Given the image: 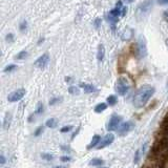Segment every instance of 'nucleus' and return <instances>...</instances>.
Here are the masks:
<instances>
[{
  "label": "nucleus",
  "mask_w": 168,
  "mask_h": 168,
  "mask_svg": "<svg viewBox=\"0 0 168 168\" xmlns=\"http://www.w3.org/2000/svg\"><path fill=\"white\" fill-rule=\"evenodd\" d=\"M159 4L161 5H165V4H168V0H158Z\"/></svg>",
  "instance_id": "cd10ccee"
},
{
  "label": "nucleus",
  "mask_w": 168,
  "mask_h": 168,
  "mask_svg": "<svg viewBox=\"0 0 168 168\" xmlns=\"http://www.w3.org/2000/svg\"><path fill=\"white\" fill-rule=\"evenodd\" d=\"M68 91H70V95H79V93H80L79 87H77V86H70Z\"/></svg>",
  "instance_id": "aec40b11"
},
{
  "label": "nucleus",
  "mask_w": 168,
  "mask_h": 168,
  "mask_svg": "<svg viewBox=\"0 0 168 168\" xmlns=\"http://www.w3.org/2000/svg\"><path fill=\"white\" fill-rule=\"evenodd\" d=\"M49 62V57H48V54H43L42 56H40L39 58L37 59L36 61H35V66L38 68H41V70H43V68H45L47 64H48Z\"/></svg>",
  "instance_id": "423d86ee"
},
{
  "label": "nucleus",
  "mask_w": 168,
  "mask_h": 168,
  "mask_svg": "<svg viewBox=\"0 0 168 168\" xmlns=\"http://www.w3.org/2000/svg\"><path fill=\"white\" fill-rule=\"evenodd\" d=\"M11 122H12V113H6L4 116V120H3V128L9 129L11 126Z\"/></svg>",
  "instance_id": "f8f14e48"
},
{
  "label": "nucleus",
  "mask_w": 168,
  "mask_h": 168,
  "mask_svg": "<svg viewBox=\"0 0 168 168\" xmlns=\"http://www.w3.org/2000/svg\"><path fill=\"white\" fill-rule=\"evenodd\" d=\"M143 168H146V167H143Z\"/></svg>",
  "instance_id": "e433bc0d"
},
{
  "label": "nucleus",
  "mask_w": 168,
  "mask_h": 168,
  "mask_svg": "<svg viewBox=\"0 0 168 168\" xmlns=\"http://www.w3.org/2000/svg\"><path fill=\"white\" fill-rule=\"evenodd\" d=\"M122 122V117L118 115H113L112 118L109 119V122L107 123V130L108 131H113L117 130L119 126L121 125Z\"/></svg>",
  "instance_id": "7ed1b4c3"
},
{
  "label": "nucleus",
  "mask_w": 168,
  "mask_h": 168,
  "mask_svg": "<svg viewBox=\"0 0 168 168\" xmlns=\"http://www.w3.org/2000/svg\"><path fill=\"white\" fill-rule=\"evenodd\" d=\"M104 56H105V47H104L103 44H100L98 46V53H97V58H98L99 61H102L104 59Z\"/></svg>",
  "instance_id": "ddd939ff"
},
{
  "label": "nucleus",
  "mask_w": 168,
  "mask_h": 168,
  "mask_svg": "<svg viewBox=\"0 0 168 168\" xmlns=\"http://www.w3.org/2000/svg\"><path fill=\"white\" fill-rule=\"evenodd\" d=\"M104 163V161L102 159H99V158H95V159H91V162H89V165L91 166H101Z\"/></svg>",
  "instance_id": "2eb2a0df"
},
{
  "label": "nucleus",
  "mask_w": 168,
  "mask_h": 168,
  "mask_svg": "<svg viewBox=\"0 0 168 168\" xmlns=\"http://www.w3.org/2000/svg\"><path fill=\"white\" fill-rule=\"evenodd\" d=\"M146 149H147V143L143 144V146H142L140 149H138L136 151V153H134V163H139V162H140V160L142 159V157L144 155V153L146 152Z\"/></svg>",
  "instance_id": "6e6552de"
},
{
  "label": "nucleus",
  "mask_w": 168,
  "mask_h": 168,
  "mask_svg": "<svg viewBox=\"0 0 168 168\" xmlns=\"http://www.w3.org/2000/svg\"><path fill=\"white\" fill-rule=\"evenodd\" d=\"M72 160V158L68 157V155H64V157H61L60 158V161L63 163H66V162H70V161Z\"/></svg>",
  "instance_id": "a878e982"
},
{
  "label": "nucleus",
  "mask_w": 168,
  "mask_h": 168,
  "mask_svg": "<svg viewBox=\"0 0 168 168\" xmlns=\"http://www.w3.org/2000/svg\"><path fill=\"white\" fill-rule=\"evenodd\" d=\"M0 164H1V165L5 164V158H4L3 155H0Z\"/></svg>",
  "instance_id": "bb28decb"
},
{
  "label": "nucleus",
  "mask_w": 168,
  "mask_h": 168,
  "mask_svg": "<svg viewBox=\"0 0 168 168\" xmlns=\"http://www.w3.org/2000/svg\"><path fill=\"white\" fill-rule=\"evenodd\" d=\"M125 2H126V3H131L132 1H134V0H124Z\"/></svg>",
  "instance_id": "7c9ffc66"
},
{
  "label": "nucleus",
  "mask_w": 168,
  "mask_h": 168,
  "mask_svg": "<svg viewBox=\"0 0 168 168\" xmlns=\"http://www.w3.org/2000/svg\"><path fill=\"white\" fill-rule=\"evenodd\" d=\"M43 130H44V127H43V126H39V127L37 128V130L34 132V136H35V137L40 136V134H41L42 132H43Z\"/></svg>",
  "instance_id": "b1692460"
},
{
  "label": "nucleus",
  "mask_w": 168,
  "mask_h": 168,
  "mask_svg": "<svg viewBox=\"0 0 168 168\" xmlns=\"http://www.w3.org/2000/svg\"><path fill=\"white\" fill-rule=\"evenodd\" d=\"M63 99L61 98H59V97H57V98H54V99H52L51 101H49V105H55V104H57V103H60L61 101H62Z\"/></svg>",
  "instance_id": "4be33fe9"
},
{
  "label": "nucleus",
  "mask_w": 168,
  "mask_h": 168,
  "mask_svg": "<svg viewBox=\"0 0 168 168\" xmlns=\"http://www.w3.org/2000/svg\"><path fill=\"white\" fill-rule=\"evenodd\" d=\"M17 68V66L15 64H11V65H8L5 68H4V73H8V72H12V70H16Z\"/></svg>",
  "instance_id": "5701e85b"
},
{
  "label": "nucleus",
  "mask_w": 168,
  "mask_h": 168,
  "mask_svg": "<svg viewBox=\"0 0 168 168\" xmlns=\"http://www.w3.org/2000/svg\"><path fill=\"white\" fill-rule=\"evenodd\" d=\"M134 128V123L131 121H127L120 125L119 128L117 129V132L119 136H125V134H129Z\"/></svg>",
  "instance_id": "39448f33"
},
{
  "label": "nucleus",
  "mask_w": 168,
  "mask_h": 168,
  "mask_svg": "<svg viewBox=\"0 0 168 168\" xmlns=\"http://www.w3.org/2000/svg\"><path fill=\"white\" fill-rule=\"evenodd\" d=\"M73 129V126L72 125H67V126H64V127H62V128L60 129V131L61 132H68V131H70Z\"/></svg>",
  "instance_id": "393cba45"
},
{
  "label": "nucleus",
  "mask_w": 168,
  "mask_h": 168,
  "mask_svg": "<svg viewBox=\"0 0 168 168\" xmlns=\"http://www.w3.org/2000/svg\"><path fill=\"white\" fill-rule=\"evenodd\" d=\"M100 168H107V167H100Z\"/></svg>",
  "instance_id": "72a5a7b5"
},
{
  "label": "nucleus",
  "mask_w": 168,
  "mask_h": 168,
  "mask_svg": "<svg viewBox=\"0 0 168 168\" xmlns=\"http://www.w3.org/2000/svg\"><path fill=\"white\" fill-rule=\"evenodd\" d=\"M100 142H101V137L99 136V134H95L93 137V139H91V143H89L88 146H87V149H91V148H94V147H98Z\"/></svg>",
  "instance_id": "9d476101"
},
{
  "label": "nucleus",
  "mask_w": 168,
  "mask_h": 168,
  "mask_svg": "<svg viewBox=\"0 0 168 168\" xmlns=\"http://www.w3.org/2000/svg\"><path fill=\"white\" fill-rule=\"evenodd\" d=\"M130 89V82L126 77H120L116 82V91L121 96H125Z\"/></svg>",
  "instance_id": "f03ea898"
},
{
  "label": "nucleus",
  "mask_w": 168,
  "mask_h": 168,
  "mask_svg": "<svg viewBox=\"0 0 168 168\" xmlns=\"http://www.w3.org/2000/svg\"><path fill=\"white\" fill-rule=\"evenodd\" d=\"M27 55H28L27 52L22 51V52H20V53H19L17 56H16V59H17V60H23V59L27 58Z\"/></svg>",
  "instance_id": "6ab92c4d"
},
{
  "label": "nucleus",
  "mask_w": 168,
  "mask_h": 168,
  "mask_svg": "<svg viewBox=\"0 0 168 168\" xmlns=\"http://www.w3.org/2000/svg\"><path fill=\"white\" fill-rule=\"evenodd\" d=\"M146 53H147V49H146V45L144 43V41H142V38L140 39L138 43V55L140 58H143V57L146 56Z\"/></svg>",
  "instance_id": "1a4fd4ad"
},
{
  "label": "nucleus",
  "mask_w": 168,
  "mask_h": 168,
  "mask_svg": "<svg viewBox=\"0 0 168 168\" xmlns=\"http://www.w3.org/2000/svg\"><path fill=\"white\" fill-rule=\"evenodd\" d=\"M166 42H167V45H168V40H167V41H166Z\"/></svg>",
  "instance_id": "c9c22d12"
},
{
  "label": "nucleus",
  "mask_w": 168,
  "mask_h": 168,
  "mask_svg": "<svg viewBox=\"0 0 168 168\" xmlns=\"http://www.w3.org/2000/svg\"><path fill=\"white\" fill-rule=\"evenodd\" d=\"M24 28H27V22H22L20 24V30H24Z\"/></svg>",
  "instance_id": "c85d7f7f"
},
{
  "label": "nucleus",
  "mask_w": 168,
  "mask_h": 168,
  "mask_svg": "<svg viewBox=\"0 0 168 168\" xmlns=\"http://www.w3.org/2000/svg\"><path fill=\"white\" fill-rule=\"evenodd\" d=\"M167 168H168V161H167Z\"/></svg>",
  "instance_id": "f704fd0d"
},
{
  "label": "nucleus",
  "mask_w": 168,
  "mask_h": 168,
  "mask_svg": "<svg viewBox=\"0 0 168 168\" xmlns=\"http://www.w3.org/2000/svg\"><path fill=\"white\" fill-rule=\"evenodd\" d=\"M106 101H107V103L109 104L110 106H113V105H116V104H117L118 98H117V96H115V95H112V96L107 97Z\"/></svg>",
  "instance_id": "f3484780"
},
{
  "label": "nucleus",
  "mask_w": 168,
  "mask_h": 168,
  "mask_svg": "<svg viewBox=\"0 0 168 168\" xmlns=\"http://www.w3.org/2000/svg\"><path fill=\"white\" fill-rule=\"evenodd\" d=\"M79 86L85 91V93H96L97 88L96 86H94L93 84H88V83H80Z\"/></svg>",
  "instance_id": "9b49d317"
},
{
  "label": "nucleus",
  "mask_w": 168,
  "mask_h": 168,
  "mask_svg": "<svg viewBox=\"0 0 168 168\" xmlns=\"http://www.w3.org/2000/svg\"><path fill=\"white\" fill-rule=\"evenodd\" d=\"M41 158H42V159H44V160H46V161H51V160L54 159V155H51V153H46L45 152V153H42Z\"/></svg>",
  "instance_id": "412c9836"
},
{
  "label": "nucleus",
  "mask_w": 168,
  "mask_h": 168,
  "mask_svg": "<svg viewBox=\"0 0 168 168\" xmlns=\"http://www.w3.org/2000/svg\"><path fill=\"white\" fill-rule=\"evenodd\" d=\"M106 108H107V104L104 103V102H101V103H99L98 105H96V107H95V112H96L97 113H100L104 112Z\"/></svg>",
  "instance_id": "4468645a"
},
{
  "label": "nucleus",
  "mask_w": 168,
  "mask_h": 168,
  "mask_svg": "<svg viewBox=\"0 0 168 168\" xmlns=\"http://www.w3.org/2000/svg\"><path fill=\"white\" fill-rule=\"evenodd\" d=\"M6 40H8L9 42H12V41H13V35H12V34H9L8 36H6Z\"/></svg>",
  "instance_id": "c756f323"
},
{
  "label": "nucleus",
  "mask_w": 168,
  "mask_h": 168,
  "mask_svg": "<svg viewBox=\"0 0 168 168\" xmlns=\"http://www.w3.org/2000/svg\"><path fill=\"white\" fill-rule=\"evenodd\" d=\"M25 94H27V91H25L24 88H19L17 91H13V93H11L8 96V101L9 102H18V101H20L21 99L23 98V97L25 96Z\"/></svg>",
  "instance_id": "20e7f679"
},
{
  "label": "nucleus",
  "mask_w": 168,
  "mask_h": 168,
  "mask_svg": "<svg viewBox=\"0 0 168 168\" xmlns=\"http://www.w3.org/2000/svg\"><path fill=\"white\" fill-rule=\"evenodd\" d=\"M115 141V136L113 134H107L106 136H104V138L101 140L100 144L98 145V149H102V148H105L107 147L108 145H110L112 143H113Z\"/></svg>",
  "instance_id": "0eeeda50"
},
{
  "label": "nucleus",
  "mask_w": 168,
  "mask_h": 168,
  "mask_svg": "<svg viewBox=\"0 0 168 168\" xmlns=\"http://www.w3.org/2000/svg\"><path fill=\"white\" fill-rule=\"evenodd\" d=\"M155 89V87L150 86V85H144L141 88H139L137 91V93L134 94V99H132V103L134 106L137 108H141L143 106L146 105V103L149 101V99L153 96Z\"/></svg>",
  "instance_id": "f257e3e1"
},
{
  "label": "nucleus",
  "mask_w": 168,
  "mask_h": 168,
  "mask_svg": "<svg viewBox=\"0 0 168 168\" xmlns=\"http://www.w3.org/2000/svg\"><path fill=\"white\" fill-rule=\"evenodd\" d=\"M65 81H66V82H70V77H66Z\"/></svg>",
  "instance_id": "2f4dec72"
},
{
  "label": "nucleus",
  "mask_w": 168,
  "mask_h": 168,
  "mask_svg": "<svg viewBox=\"0 0 168 168\" xmlns=\"http://www.w3.org/2000/svg\"><path fill=\"white\" fill-rule=\"evenodd\" d=\"M57 120L55 119V118H51V119H48L45 123V125L48 128H55V127L57 126Z\"/></svg>",
  "instance_id": "dca6fc26"
},
{
  "label": "nucleus",
  "mask_w": 168,
  "mask_h": 168,
  "mask_svg": "<svg viewBox=\"0 0 168 168\" xmlns=\"http://www.w3.org/2000/svg\"><path fill=\"white\" fill-rule=\"evenodd\" d=\"M44 112V105L43 103L39 102L37 104V107H36V110H35V115H41L42 113Z\"/></svg>",
  "instance_id": "a211bd4d"
},
{
  "label": "nucleus",
  "mask_w": 168,
  "mask_h": 168,
  "mask_svg": "<svg viewBox=\"0 0 168 168\" xmlns=\"http://www.w3.org/2000/svg\"><path fill=\"white\" fill-rule=\"evenodd\" d=\"M55 168H66L65 166H56Z\"/></svg>",
  "instance_id": "473e14b6"
}]
</instances>
